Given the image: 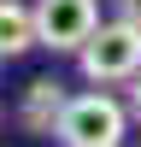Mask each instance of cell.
<instances>
[{
    "instance_id": "1",
    "label": "cell",
    "mask_w": 141,
    "mask_h": 147,
    "mask_svg": "<svg viewBox=\"0 0 141 147\" xmlns=\"http://www.w3.org/2000/svg\"><path fill=\"white\" fill-rule=\"evenodd\" d=\"M82 77L88 82H135L141 77V24H100V35H94L88 47H82Z\"/></svg>"
},
{
    "instance_id": "2",
    "label": "cell",
    "mask_w": 141,
    "mask_h": 147,
    "mask_svg": "<svg viewBox=\"0 0 141 147\" xmlns=\"http://www.w3.org/2000/svg\"><path fill=\"white\" fill-rule=\"evenodd\" d=\"M59 141L65 147H117L124 141V106L112 94H70L65 118H59Z\"/></svg>"
},
{
    "instance_id": "3",
    "label": "cell",
    "mask_w": 141,
    "mask_h": 147,
    "mask_svg": "<svg viewBox=\"0 0 141 147\" xmlns=\"http://www.w3.org/2000/svg\"><path fill=\"white\" fill-rule=\"evenodd\" d=\"M35 30L53 53H82L100 35V6L94 0H35Z\"/></svg>"
},
{
    "instance_id": "4",
    "label": "cell",
    "mask_w": 141,
    "mask_h": 147,
    "mask_svg": "<svg viewBox=\"0 0 141 147\" xmlns=\"http://www.w3.org/2000/svg\"><path fill=\"white\" fill-rule=\"evenodd\" d=\"M65 88H59L53 77H35L30 88H23V106H18V118H23V129H35V136H59V118H65Z\"/></svg>"
},
{
    "instance_id": "5",
    "label": "cell",
    "mask_w": 141,
    "mask_h": 147,
    "mask_svg": "<svg viewBox=\"0 0 141 147\" xmlns=\"http://www.w3.org/2000/svg\"><path fill=\"white\" fill-rule=\"evenodd\" d=\"M41 41L35 30V6H18V0H0V59H18L23 47Z\"/></svg>"
},
{
    "instance_id": "6",
    "label": "cell",
    "mask_w": 141,
    "mask_h": 147,
    "mask_svg": "<svg viewBox=\"0 0 141 147\" xmlns=\"http://www.w3.org/2000/svg\"><path fill=\"white\" fill-rule=\"evenodd\" d=\"M117 12H124V24H141V0H117Z\"/></svg>"
},
{
    "instance_id": "7",
    "label": "cell",
    "mask_w": 141,
    "mask_h": 147,
    "mask_svg": "<svg viewBox=\"0 0 141 147\" xmlns=\"http://www.w3.org/2000/svg\"><path fill=\"white\" fill-rule=\"evenodd\" d=\"M129 94H135V112H141V77H135V88H129Z\"/></svg>"
}]
</instances>
